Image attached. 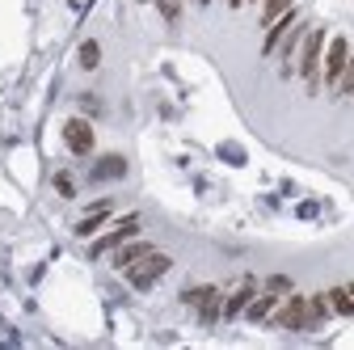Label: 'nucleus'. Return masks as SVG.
Wrapping results in <instances>:
<instances>
[{"instance_id":"obj_22","label":"nucleus","mask_w":354,"mask_h":350,"mask_svg":"<svg viewBox=\"0 0 354 350\" xmlns=\"http://www.w3.org/2000/svg\"><path fill=\"white\" fill-rule=\"evenodd\" d=\"M346 291H350V295H354V283H350V287H346Z\"/></svg>"},{"instance_id":"obj_13","label":"nucleus","mask_w":354,"mask_h":350,"mask_svg":"<svg viewBox=\"0 0 354 350\" xmlns=\"http://www.w3.org/2000/svg\"><path fill=\"white\" fill-rule=\"evenodd\" d=\"M291 9H295V0H266V5H261V26H274Z\"/></svg>"},{"instance_id":"obj_11","label":"nucleus","mask_w":354,"mask_h":350,"mask_svg":"<svg viewBox=\"0 0 354 350\" xmlns=\"http://www.w3.org/2000/svg\"><path fill=\"white\" fill-rule=\"evenodd\" d=\"M274 308H279V304H274V291H266V295H253V300H249L245 313H249V321H266Z\"/></svg>"},{"instance_id":"obj_8","label":"nucleus","mask_w":354,"mask_h":350,"mask_svg":"<svg viewBox=\"0 0 354 350\" xmlns=\"http://www.w3.org/2000/svg\"><path fill=\"white\" fill-rule=\"evenodd\" d=\"M110 211H114V203H110V199H102V203H93V211H88V215H84V220L76 224V232H80V237H88V232H97V228H102V224L110 220Z\"/></svg>"},{"instance_id":"obj_7","label":"nucleus","mask_w":354,"mask_h":350,"mask_svg":"<svg viewBox=\"0 0 354 350\" xmlns=\"http://www.w3.org/2000/svg\"><path fill=\"white\" fill-rule=\"evenodd\" d=\"M136 232H140V220H136V215H131V220H122V224H118V228H114L110 237H102V241H97L93 249H88V253H106V249H118L122 241H131Z\"/></svg>"},{"instance_id":"obj_19","label":"nucleus","mask_w":354,"mask_h":350,"mask_svg":"<svg viewBox=\"0 0 354 350\" xmlns=\"http://www.w3.org/2000/svg\"><path fill=\"white\" fill-rule=\"evenodd\" d=\"M156 5H160V13H165L169 21H177V17H182V0H156Z\"/></svg>"},{"instance_id":"obj_3","label":"nucleus","mask_w":354,"mask_h":350,"mask_svg":"<svg viewBox=\"0 0 354 350\" xmlns=\"http://www.w3.org/2000/svg\"><path fill=\"white\" fill-rule=\"evenodd\" d=\"M182 300H186V304H194V308H198V317H203L207 325L224 317V300H219V287H190Z\"/></svg>"},{"instance_id":"obj_15","label":"nucleus","mask_w":354,"mask_h":350,"mask_svg":"<svg viewBox=\"0 0 354 350\" xmlns=\"http://www.w3.org/2000/svg\"><path fill=\"white\" fill-rule=\"evenodd\" d=\"M329 313H333V308H329V295H313V300H308V329L321 325Z\"/></svg>"},{"instance_id":"obj_2","label":"nucleus","mask_w":354,"mask_h":350,"mask_svg":"<svg viewBox=\"0 0 354 350\" xmlns=\"http://www.w3.org/2000/svg\"><path fill=\"white\" fill-rule=\"evenodd\" d=\"M169 266H173V257L169 253H148V257H140L136 266H127V279H131V287H140V291H148L160 275H169Z\"/></svg>"},{"instance_id":"obj_20","label":"nucleus","mask_w":354,"mask_h":350,"mask_svg":"<svg viewBox=\"0 0 354 350\" xmlns=\"http://www.w3.org/2000/svg\"><path fill=\"white\" fill-rule=\"evenodd\" d=\"M55 190H59L64 199H72V194H76V186H72V178H68V173H59V178H55Z\"/></svg>"},{"instance_id":"obj_6","label":"nucleus","mask_w":354,"mask_h":350,"mask_svg":"<svg viewBox=\"0 0 354 350\" xmlns=\"http://www.w3.org/2000/svg\"><path fill=\"white\" fill-rule=\"evenodd\" d=\"M274 321H279L283 329H308V300H304V295H291L283 308L274 313Z\"/></svg>"},{"instance_id":"obj_9","label":"nucleus","mask_w":354,"mask_h":350,"mask_svg":"<svg viewBox=\"0 0 354 350\" xmlns=\"http://www.w3.org/2000/svg\"><path fill=\"white\" fill-rule=\"evenodd\" d=\"M148 253H152V245H148V241H122V249L114 253V266H118V270H127V266H136V261H140V257H148Z\"/></svg>"},{"instance_id":"obj_18","label":"nucleus","mask_w":354,"mask_h":350,"mask_svg":"<svg viewBox=\"0 0 354 350\" xmlns=\"http://www.w3.org/2000/svg\"><path fill=\"white\" fill-rule=\"evenodd\" d=\"M266 291L283 295V291H291V279H287V275H270V279H266Z\"/></svg>"},{"instance_id":"obj_17","label":"nucleus","mask_w":354,"mask_h":350,"mask_svg":"<svg viewBox=\"0 0 354 350\" xmlns=\"http://www.w3.org/2000/svg\"><path fill=\"white\" fill-rule=\"evenodd\" d=\"M337 93H354V51H350L346 72H342V80H337Z\"/></svg>"},{"instance_id":"obj_5","label":"nucleus","mask_w":354,"mask_h":350,"mask_svg":"<svg viewBox=\"0 0 354 350\" xmlns=\"http://www.w3.org/2000/svg\"><path fill=\"white\" fill-rule=\"evenodd\" d=\"M346 59H350V42H346V38H333L329 51H325V80L333 84V89H337L342 72H346Z\"/></svg>"},{"instance_id":"obj_14","label":"nucleus","mask_w":354,"mask_h":350,"mask_svg":"<svg viewBox=\"0 0 354 350\" xmlns=\"http://www.w3.org/2000/svg\"><path fill=\"white\" fill-rule=\"evenodd\" d=\"M329 308H333L337 317H354V295H350L346 287H333V291H329Z\"/></svg>"},{"instance_id":"obj_12","label":"nucleus","mask_w":354,"mask_h":350,"mask_svg":"<svg viewBox=\"0 0 354 350\" xmlns=\"http://www.w3.org/2000/svg\"><path fill=\"white\" fill-rule=\"evenodd\" d=\"M122 169H127V160H122V156H106V160H97V165H93V182L122 178Z\"/></svg>"},{"instance_id":"obj_16","label":"nucleus","mask_w":354,"mask_h":350,"mask_svg":"<svg viewBox=\"0 0 354 350\" xmlns=\"http://www.w3.org/2000/svg\"><path fill=\"white\" fill-rule=\"evenodd\" d=\"M97 64H102V47H97V42H84V47H80V68L93 72Z\"/></svg>"},{"instance_id":"obj_1","label":"nucleus","mask_w":354,"mask_h":350,"mask_svg":"<svg viewBox=\"0 0 354 350\" xmlns=\"http://www.w3.org/2000/svg\"><path fill=\"white\" fill-rule=\"evenodd\" d=\"M321 55H325V30H304V47H299V76L308 84V93L321 89Z\"/></svg>"},{"instance_id":"obj_21","label":"nucleus","mask_w":354,"mask_h":350,"mask_svg":"<svg viewBox=\"0 0 354 350\" xmlns=\"http://www.w3.org/2000/svg\"><path fill=\"white\" fill-rule=\"evenodd\" d=\"M228 5H232V9H236V5H245V0H228Z\"/></svg>"},{"instance_id":"obj_4","label":"nucleus","mask_w":354,"mask_h":350,"mask_svg":"<svg viewBox=\"0 0 354 350\" xmlns=\"http://www.w3.org/2000/svg\"><path fill=\"white\" fill-rule=\"evenodd\" d=\"M64 144H68V152H76V156H88V152H93L97 136H93V127H88V118H68V122H64Z\"/></svg>"},{"instance_id":"obj_10","label":"nucleus","mask_w":354,"mask_h":350,"mask_svg":"<svg viewBox=\"0 0 354 350\" xmlns=\"http://www.w3.org/2000/svg\"><path fill=\"white\" fill-rule=\"evenodd\" d=\"M253 295H257V283H253V279H245V283H241V291L224 300V317H241V313L249 308V300H253Z\"/></svg>"}]
</instances>
